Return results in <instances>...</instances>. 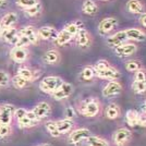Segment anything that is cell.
Returning <instances> with one entry per match:
<instances>
[{
    "mask_svg": "<svg viewBox=\"0 0 146 146\" xmlns=\"http://www.w3.org/2000/svg\"><path fill=\"white\" fill-rule=\"evenodd\" d=\"M95 74L99 79L107 80V81H115L120 78L119 70L113 68L108 61L98 60L94 66Z\"/></svg>",
    "mask_w": 146,
    "mask_h": 146,
    "instance_id": "obj_1",
    "label": "cell"
},
{
    "mask_svg": "<svg viewBox=\"0 0 146 146\" xmlns=\"http://www.w3.org/2000/svg\"><path fill=\"white\" fill-rule=\"evenodd\" d=\"M64 83V81L61 79L60 76H56V75H49L44 78L40 83H39V90L44 93L47 94H54L62 84Z\"/></svg>",
    "mask_w": 146,
    "mask_h": 146,
    "instance_id": "obj_2",
    "label": "cell"
},
{
    "mask_svg": "<svg viewBox=\"0 0 146 146\" xmlns=\"http://www.w3.org/2000/svg\"><path fill=\"white\" fill-rule=\"evenodd\" d=\"M133 133L130 129L122 127L117 129L112 134V142L116 146H127L132 140Z\"/></svg>",
    "mask_w": 146,
    "mask_h": 146,
    "instance_id": "obj_3",
    "label": "cell"
},
{
    "mask_svg": "<svg viewBox=\"0 0 146 146\" xmlns=\"http://www.w3.org/2000/svg\"><path fill=\"white\" fill-rule=\"evenodd\" d=\"M100 111V104L95 98H88L87 100L83 102L82 109L80 112L86 118H94L99 113Z\"/></svg>",
    "mask_w": 146,
    "mask_h": 146,
    "instance_id": "obj_4",
    "label": "cell"
},
{
    "mask_svg": "<svg viewBox=\"0 0 146 146\" xmlns=\"http://www.w3.org/2000/svg\"><path fill=\"white\" fill-rule=\"evenodd\" d=\"M92 135L91 130L86 128H79V129H74L72 130L69 136H68V141L70 144L72 145H79L80 143L86 141L90 136Z\"/></svg>",
    "mask_w": 146,
    "mask_h": 146,
    "instance_id": "obj_5",
    "label": "cell"
},
{
    "mask_svg": "<svg viewBox=\"0 0 146 146\" xmlns=\"http://www.w3.org/2000/svg\"><path fill=\"white\" fill-rule=\"evenodd\" d=\"M121 92H122L121 83L118 80H115V81H109L106 85L104 86L102 94H103V96L105 98H111L120 95Z\"/></svg>",
    "mask_w": 146,
    "mask_h": 146,
    "instance_id": "obj_6",
    "label": "cell"
},
{
    "mask_svg": "<svg viewBox=\"0 0 146 146\" xmlns=\"http://www.w3.org/2000/svg\"><path fill=\"white\" fill-rule=\"evenodd\" d=\"M73 92H74V86L70 83L64 82L54 94H51V96L56 100H63L70 97L73 94Z\"/></svg>",
    "mask_w": 146,
    "mask_h": 146,
    "instance_id": "obj_7",
    "label": "cell"
},
{
    "mask_svg": "<svg viewBox=\"0 0 146 146\" xmlns=\"http://www.w3.org/2000/svg\"><path fill=\"white\" fill-rule=\"evenodd\" d=\"M15 108L10 104H6L0 108V124H11Z\"/></svg>",
    "mask_w": 146,
    "mask_h": 146,
    "instance_id": "obj_8",
    "label": "cell"
},
{
    "mask_svg": "<svg viewBox=\"0 0 146 146\" xmlns=\"http://www.w3.org/2000/svg\"><path fill=\"white\" fill-rule=\"evenodd\" d=\"M136 51H137V46L134 43H128V42H125L124 44L115 48V54L120 58L130 57V56L134 55Z\"/></svg>",
    "mask_w": 146,
    "mask_h": 146,
    "instance_id": "obj_9",
    "label": "cell"
},
{
    "mask_svg": "<svg viewBox=\"0 0 146 146\" xmlns=\"http://www.w3.org/2000/svg\"><path fill=\"white\" fill-rule=\"evenodd\" d=\"M118 25V21L116 18H105L100 21V23L98 25V32L100 35H107L109 34L111 31H113V29Z\"/></svg>",
    "mask_w": 146,
    "mask_h": 146,
    "instance_id": "obj_10",
    "label": "cell"
},
{
    "mask_svg": "<svg viewBox=\"0 0 146 146\" xmlns=\"http://www.w3.org/2000/svg\"><path fill=\"white\" fill-rule=\"evenodd\" d=\"M128 40V36L125 31H119L115 34H112L111 36L107 38V45L111 48H116L118 46H120L122 44H124Z\"/></svg>",
    "mask_w": 146,
    "mask_h": 146,
    "instance_id": "obj_11",
    "label": "cell"
},
{
    "mask_svg": "<svg viewBox=\"0 0 146 146\" xmlns=\"http://www.w3.org/2000/svg\"><path fill=\"white\" fill-rule=\"evenodd\" d=\"M33 111L36 115L37 118L39 120H42V119H45V118L50 116V113H51V106L47 102H40V103H38L33 108Z\"/></svg>",
    "mask_w": 146,
    "mask_h": 146,
    "instance_id": "obj_12",
    "label": "cell"
},
{
    "mask_svg": "<svg viewBox=\"0 0 146 146\" xmlns=\"http://www.w3.org/2000/svg\"><path fill=\"white\" fill-rule=\"evenodd\" d=\"M10 56L17 63H23L29 57V52L24 47H13L10 51Z\"/></svg>",
    "mask_w": 146,
    "mask_h": 146,
    "instance_id": "obj_13",
    "label": "cell"
},
{
    "mask_svg": "<svg viewBox=\"0 0 146 146\" xmlns=\"http://www.w3.org/2000/svg\"><path fill=\"white\" fill-rule=\"evenodd\" d=\"M37 34H38V38H40L43 40H51V39L56 38L58 32L56 31L55 27L46 25V26H42L40 29H38Z\"/></svg>",
    "mask_w": 146,
    "mask_h": 146,
    "instance_id": "obj_14",
    "label": "cell"
},
{
    "mask_svg": "<svg viewBox=\"0 0 146 146\" xmlns=\"http://www.w3.org/2000/svg\"><path fill=\"white\" fill-rule=\"evenodd\" d=\"M105 115L106 118L109 120H116L121 117V108L120 106L116 103H110L107 105L105 109Z\"/></svg>",
    "mask_w": 146,
    "mask_h": 146,
    "instance_id": "obj_15",
    "label": "cell"
},
{
    "mask_svg": "<svg viewBox=\"0 0 146 146\" xmlns=\"http://www.w3.org/2000/svg\"><path fill=\"white\" fill-rule=\"evenodd\" d=\"M125 33H127L128 39L132 42H143L146 39V33L137 27H130L128 30H125Z\"/></svg>",
    "mask_w": 146,
    "mask_h": 146,
    "instance_id": "obj_16",
    "label": "cell"
},
{
    "mask_svg": "<svg viewBox=\"0 0 146 146\" xmlns=\"http://www.w3.org/2000/svg\"><path fill=\"white\" fill-rule=\"evenodd\" d=\"M76 44L78 46H80L81 48H87L91 44L92 40V37L90 35V33L85 30V29H82V30L79 31L78 35H76Z\"/></svg>",
    "mask_w": 146,
    "mask_h": 146,
    "instance_id": "obj_17",
    "label": "cell"
},
{
    "mask_svg": "<svg viewBox=\"0 0 146 146\" xmlns=\"http://www.w3.org/2000/svg\"><path fill=\"white\" fill-rule=\"evenodd\" d=\"M56 124L58 127V130L59 132L62 134H69L72 130H74V122L73 120H69V119H61V120H58L56 121Z\"/></svg>",
    "mask_w": 146,
    "mask_h": 146,
    "instance_id": "obj_18",
    "label": "cell"
},
{
    "mask_svg": "<svg viewBox=\"0 0 146 146\" xmlns=\"http://www.w3.org/2000/svg\"><path fill=\"white\" fill-rule=\"evenodd\" d=\"M73 38L74 37L63 29L60 32H58V34H57V36H56V38L54 40H55V44L58 47H61V46H64V45L69 44Z\"/></svg>",
    "mask_w": 146,
    "mask_h": 146,
    "instance_id": "obj_19",
    "label": "cell"
},
{
    "mask_svg": "<svg viewBox=\"0 0 146 146\" xmlns=\"http://www.w3.org/2000/svg\"><path fill=\"white\" fill-rule=\"evenodd\" d=\"M18 74L20 76H22L23 79L27 80L29 82H33L37 76L40 75V72H39V71H38V72H37V71H33V70H31L30 68L20 67L18 69Z\"/></svg>",
    "mask_w": 146,
    "mask_h": 146,
    "instance_id": "obj_20",
    "label": "cell"
},
{
    "mask_svg": "<svg viewBox=\"0 0 146 146\" xmlns=\"http://www.w3.org/2000/svg\"><path fill=\"white\" fill-rule=\"evenodd\" d=\"M43 60L48 64H57L60 61V52L57 49H50L44 54Z\"/></svg>",
    "mask_w": 146,
    "mask_h": 146,
    "instance_id": "obj_21",
    "label": "cell"
},
{
    "mask_svg": "<svg viewBox=\"0 0 146 146\" xmlns=\"http://www.w3.org/2000/svg\"><path fill=\"white\" fill-rule=\"evenodd\" d=\"M18 35H19L18 30H17L15 27L11 26V27H6V29H2L0 37H1V38H2L5 42H7V43L12 44V42L14 40V38L18 36Z\"/></svg>",
    "mask_w": 146,
    "mask_h": 146,
    "instance_id": "obj_22",
    "label": "cell"
},
{
    "mask_svg": "<svg viewBox=\"0 0 146 146\" xmlns=\"http://www.w3.org/2000/svg\"><path fill=\"white\" fill-rule=\"evenodd\" d=\"M127 9L132 14H142L144 10V6L141 0H129L127 3Z\"/></svg>",
    "mask_w": 146,
    "mask_h": 146,
    "instance_id": "obj_23",
    "label": "cell"
},
{
    "mask_svg": "<svg viewBox=\"0 0 146 146\" xmlns=\"http://www.w3.org/2000/svg\"><path fill=\"white\" fill-rule=\"evenodd\" d=\"M18 21V14L15 12H8L7 14L3 15V18L1 19L0 24L2 26V29L6 27H11L14 23H17Z\"/></svg>",
    "mask_w": 146,
    "mask_h": 146,
    "instance_id": "obj_24",
    "label": "cell"
},
{
    "mask_svg": "<svg viewBox=\"0 0 146 146\" xmlns=\"http://www.w3.org/2000/svg\"><path fill=\"white\" fill-rule=\"evenodd\" d=\"M21 34L26 36L30 39L31 44H36L38 42V34H37V31L33 27V26H25L21 30Z\"/></svg>",
    "mask_w": 146,
    "mask_h": 146,
    "instance_id": "obj_25",
    "label": "cell"
},
{
    "mask_svg": "<svg viewBox=\"0 0 146 146\" xmlns=\"http://www.w3.org/2000/svg\"><path fill=\"white\" fill-rule=\"evenodd\" d=\"M82 10L85 14L94 15L98 12V6L94 0H85L82 5Z\"/></svg>",
    "mask_w": 146,
    "mask_h": 146,
    "instance_id": "obj_26",
    "label": "cell"
},
{
    "mask_svg": "<svg viewBox=\"0 0 146 146\" xmlns=\"http://www.w3.org/2000/svg\"><path fill=\"white\" fill-rule=\"evenodd\" d=\"M85 142L87 146H110L108 141L100 136H96V135H91Z\"/></svg>",
    "mask_w": 146,
    "mask_h": 146,
    "instance_id": "obj_27",
    "label": "cell"
},
{
    "mask_svg": "<svg viewBox=\"0 0 146 146\" xmlns=\"http://www.w3.org/2000/svg\"><path fill=\"white\" fill-rule=\"evenodd\" d=\"M125 121L130 127L139 125V112L134 109H129L125 113Z\"/></svg>",
    "mask_w": 146,
    "mask_h": 146,
    "instance_id": "obj_28",
    "label": "cell"
},
{
    "mask_svg": "<svg viewBox=\"0 0 146 146\" xmlns=\"http://www.w3.org/2000/svg\"><path fill=\"white\" fill-rule=\"evenodd\" d=\"M82 29H84V24L81 21H75V22L69 23V24H67L64 26V30L67 31L68 33H70L73 37L76 36L78 33H79V31L82 30Z\"/></svg>",
    "mask_w": 146,
    "mask_h": 146,
    "instance_id": "obj_29",
    "label": "cell"
},
{
    "mask_svg": "<svg viewBox=\"0 0 146 146\" xmlns=\"http://www.w3.org/2000/svg\"><path fill=\"white\" fill-rule=\"evenodd\" d=\"M39 121L40 120H32V119H30L27 116L23 117L22 119H20V120H18V125L19 128L21 129H26V128H33V127H36L37 124L39 123Z\"/></svg>",
    "mask_w": 146,
    "mask_h": 146,
    "instance_id": "obj_30",
    "label": "cell"
},
{
    "mask_svg": "<svg viewBox=\"0 0 146 146\" xmlns=\"http://www.w3.org/2000/svg\"><path fill=\"white\" fill-rule=\"evenodd\" d=\"M95 75L96 74H95L94 67H91V66H86L81 71V79L83 80L84 82H90V81H92V80L94 79Z\"/></svg>",
    "mask_w": 146,
    "mask_h": 146,
    "instance_id": "obj_31",
    "label": "cell"
},
{
    "mask_svg": "<svg viewBox=\"0 0 146 146\" xmlns=\"http://www.w3.org/2000/svg\"><path fill=\"white\" fill-rule=\"evenodd\" d=\"M45 128L47 130V132L50 134V136H52V137H60L61 136V133L58 130L56 121H47L45 124Z\"/></svg>",
    "mask_w": 146,
    "mask_h": 146,
    "instance_id": "obj_32",
    "label": "cell"
},
{
    "mask_svg": "<svg viewBox=\"0 0 146 146\" xmlns=\"http://www.w3.org/2000/svg\"><path fill=\"white\" fill-rule=\"evenodd\" d=\"M12 44L14 45V47H24L25 48L26 46L31 45V42L27 37L24 36V35H22V34L20 33L18 36L14 38V40L12 42Z\"/></svg>",
    "mask_w": 146,
    "mask_h": 146,
    "instance_id": "obj_33",
    "label": "cell"
},
{
    "mask_svg": "<svg viewBox=\"0 0 146 146\" xmlns=\"http://www.w3.org/2000/svg\"><path fill=\"white\" fill-rule=\"evenodd\" d=\"M11 82H12V85L14 86L15 88H19V90L24 88L25 86L30 83L27 80L23 79V78H22V76H20L19 74H17V75H14V76H13Z\"/></svg>",
    "mask_w": 146,
    "mask_h": 146,
    "instance_id": "obj_34",
    "label": "cell"
},
{
    "mask_svg": "<svg viewBox=\"0 0 146 146\" xmlns=\"http://www.w3.org/2000/svg\"><path fill=\"white\" fill-rule=\"evenodd\" d=\"M132 91L136 94H144L146 93V82H139V81H133L132 83Z\"/></svg>",
    "mask_w": 146,
    "mask_h": 146,
    "instance_id": "obj_35",
    "label": "cell"
},
{
    "mask_svg": "<svg viewBox=\"0 0 146 146\" xmlns=\"http://www.w3.org/2000/svg\"><path fill=\"white\" fill-rule=\"evenodd\" d=\"M12 134L11 124H0V140H5Z\"/></svg>",
    "mask_w": 146,
    "mask_h": 146,
    "instance_id": "obj_36",
    "label": "cell"
},
{
    "mask_svg": "<svg viewBox=\"0 0 146 146\" xmlns=\"http://www.w3.org/2000/svg\"><path fill=\"white\" fill-rule=\"evenodd\" d=\"M141 68H142V66L137 60H130L128 62H125V69L129 72H136Z\"/></svg>",
    "mask_w": 146,
    "mask_h": 146,
    "instance_id": "obj_37",
    "label": "cell"
},
{
    "mask_svg": "<svg viewBox=\"0 0 146 146\" xmlns=\"http://www.w3.org/2000/svg\"><path fill=\"white\" fill-rule=\"evenodd\" d=\"M15 1H17V5L23 9H27L39 3V0H15Z\"/></svg>",
    "mask_w": 146,
    "mask_h": 146,
    "instance_id": "obj_38",
    "label": "cell"
},
{
    "mask_svg": "<svg viewBox=\"0 0 146 146\" xmlns=\"http://www.w3.org/2000/svg\"><path fill=\"white\" fill-rule=\"evenodd\" d=\"M40 10H42V6H40V3H38L36 6H33L31 7V8L24 9V12L27 17H35V15H37L38 13L40 12Z\"/></svg>",
    "mask_w": 146,
    "mask_h": 146,
    "instance_id": "obj_39",
    "label": "cell"
},
{
    "mask_svg": "<svg viewBox=\"0 0 146 146\" xmlns=\"http://www.w3.org/2000/svg\"><path fill=\"white\" fill-rule=\"evenodd\" d=\"M10 83V75L3 71V70H0V87H6L9 85Z\"/></svg>",
    "mask_w": 146,
    "mask_h": 146,
    "instance_id": "obj_40",
    "label": "cell"
},
{
    "mask_svg": "<svg viewBox=\"0 0 146 146\" xmlns=\"http://www.w3.org/2000/svg\"><path fill=\"white\" fill-rule=\"evenodd\" d=\"M133 81H139V82H146V70L141 68L136 72H134Z\"/></svg>",
    "mask_w": 146,
    "mask_h": 146,
    "instance_id": "obj_41",
    "label": "cell"
},
{
    "mask_svg": "<svg viewBox=\"0 0 146 146\" xmlns=\"http://www.w3.org/2000/svg\"><path fill=\"white\" fill-rule=\"evenodd\" d=\"M26 112H27V110L24 109V108H18V109H15V111H14V118H15V120L18 121L20 119H22L23 117L26 116Z\"/></svg>",
    "mask_w": 146,
    "mask_h": 146,
    "instance_id": "obj_42",
    "label": "cell"
},
{
    "mask_svg": "<svg viewBox=\"0 0 146 146\" xmlns=\"http://www.w3.org/2000/svg\"><path fill=\"white\" fill-rule=\"evenodd\" d=\"M64 117H66V119H69V120H73L74 118H75V110L73 107H68L66 111H64Z\"/></svg>",
    "mask_w": 146,
    "mask_h": 146,
    "instance_id": "obj_43",
    "label": "cell"
},
{
    "mask_svg": "<svg viewBox=\"0 0 146 146\" xmlns=\"http://www.w3.org/2000/svg\"><path fill=\"white\" fill-rule=\"evenodd\" d=\"M139 125L146 127V111L142 109L141 112H139Z\"/></svg>",
    "mask_w": 146,
    "mask_h": 146,
    "instance_id": "obj_44",
    "label": "cell"
},
{
    "mask_svg": "<svg viewBox=\"0 0 146 146\" xmlns=\"http://www.w3.org/2000/svg\"><path fill=\"white\" fill-rule=\"evenodd\" d=\"M139 21H140V23L143 25L144 27H146V12H143L142 14H141L140 20H139Z\"/></svg>",
    "mask_w": 146,
    "mask_h": 146,
    "instance_id": "obj_45",
    "label": "cell"
},
{
    "mask_svg": "<svg viewBox=\"0 0 146 146\" xmlns=\"http://www.w3.org/2000/svg\"><path fill=\"white\" fill-rule=\"evenodd\" d=\"M7 1H8V0H0V7L5 6L7 3Z\"/></svg>",
    "mask_w": 146,
    "mask_h": 146,
    "instance_id": "obj_46",
    "label": "cell"
},
{
    "mask_svg": "<svg viewBox=\"0 0 146 146\" xmlns=\"http://www.w3.org/2000/svg\"><path fill=\"white\" fill-rule=\"evenodd\" d=\"M38 146H52L51 144H49V143H44V144H40V145Z\"/></svg>",
    "mask_w": 146,
    "mask_h": 146,
    "instance_id": "obj_47",
    "label": "cell"
},
{
    "mask_svg": "<svg viewBox=\"0 0 146 146\" xmlns=\"http://www.w3.org/2000/svg\"><path fill=\"white\" fill-rule=\"evenodd\" d=\"M143 109L146 111V99H145V103H144V107H143Z\"/></svg>",
    "mask_w": 146,
    "mask_h": 146,
    "instance_id": "obj_48",
    "label": "cell"
},
{
    "mask_svg": "<svg viewBox=\"0 0 146 146\" xmlns=\"http://www.w3.org/2000/svg\"><path fill=\"white\" fill-rule=\"evenodd\" d=\"M103 1H107V0H103Z\"/></svg>",
    "mask_w": 146,
    "mask_h": 146,
    "instance_id": "obj_49",
    "label": "cell"
}]
</instances>
